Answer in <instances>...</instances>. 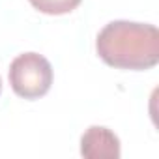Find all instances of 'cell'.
Here are the masks:
<instances>
[{
	"instance_id": "1",
	"label": "cell",
	"mask_w": 159,
	"mask_h": 159,
	"mask_svg": "<svg viewBox=\"0 0 159 159\" xmlns=\"http://www.w3.org/2000/svg\"><path fill=\"white\" fill-rule=\"evenodd\" d=\"M96 51L111 67L144 71L159 62V32L150 23L112 21L99 30Z\"/></svg>"
},
{
	"instance_id": "2",
	"label": "cell",
	"mask_w": 159,
	"mask_h": 159,
	"mask_svg": "<svg viewBox=\"0 0 159 159\" xmlns=\"http://www.w3.org/2000/svg\"><path fill=\"white\" fill-rule=\"evenodd\" d=\"M11 90L23 99L43 98L52 84V66L39 52H23L13 58L8 69Z\"/></svg>"
},
{
	"instance_id": "3",
	"label": "cell",
	"mask_w": 159,
	"mask_h": 159,
	"mask_svg": "<svg viewBox=\"0 0 159 159\" xmlns=\"http://www.w3.org/2000/svg\"><path fill=\"white\" fill-rule=\"evenodd\" d=\"M81 155L88 159H118L122 155L120 139L105 125H90L81 137Z\"/></svg>"
},
{
	"instance_id": "4",
	"label": "cell",
	"mask_w": 159,
	"mask_h": 159,
	"mask_svg": "<svg viewBox=\"0 0 159 159\" xmlns=\"http://www.w3.org/2000/svg\"><path fill=\"white\" fill-rule=\"evenodd\" d=\"M28 2L45 15H66L79 8L83 0H28Z\"/></svg>"
},
{
	"instance_id": "5",
	"label": "cell",
	"mask_w": 159,
	"mask_h": 159,
	"mask_svg": "<svg viewBox=\"0 0 159 159\" xmlns=\"http://www.w3.org/2000/svg\"><path fill=\"white\" fill-rule=\"evenodd\" d=\"M0 94H2V77H0Z\"/></svg>"
}]
</instances>
